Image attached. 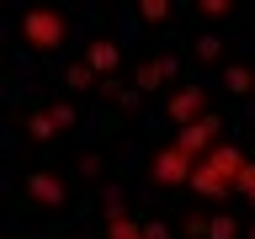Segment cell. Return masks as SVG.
<instances>
[{
    "label": "cell",
    "instance_id": "6da1fadb",
    "mask_svg": "<svg viewBox=\"0 0 255 239\" xmlns=\"http://www.w3.org/2000/svg\"><path fill=\"white\" fill-rule=\"evenodd\" d=\"M239 170H245V149H239V143H218L213 154L197 159L191 191H197L202 202H229V197L239 191Z\"/></svg>",
    "mask_w": 255,
    "mask_h": 239
},
{
    "label": "cell",
    "instance_id": "7a4b0ae2",
    "mask_svg": "<svg viewBox=\"0 0 255 239\" xmlns=\"http://www.w3.org/2000/svg\"><path fill=\"white\" fill-rule=\"evenodd\" d=\"M64 37H69V16L59 5H27L21 11V43L32 53H59Z\"/></svg>",
    "mask_w": 255,
    "mask_h": 239
},
{
    "label": "cell",
    "instance_id": "3957f363",
    "mask_svg": "<svg viewBox=\"0 0 255 239\" xmlns=\"http://www.w3.org/2000/svg\"><path fill=\"white\" fill-rule=\"evenodd\" d=\"M191 170H197V159H191L186 149H175V143H165V149L149 159V181H154V186H191Z\"/></svg>",
    "mask_w": 255,
    "mask_h": 239
},
{
    "label": "cell",
    "instance_id": "277c9868",
    "mask_svg": "<svg viewBox=\"0 0 255 239\" xmlns=\"http://www.w3.org/2000/svg\"><path fill=\"white\" fill-rule=\"evenodd\" d=\"M218 133H223V117L218 112H207L202 122H191V127H181V133H175V149H186L191 159H202V154H213V149H218Z\"/></svg>",
    "mask_w": 255,
    "mask_h": 239
},
{
    "label": "cell",
    "instance_id": "5b68a950",
    "mask_svg": "<svg viewBox=\"0 0 255 239\" xmlns=\"http://www.w3.org/2000/svg\"><path fill=\"white\" fill-rule=\"evenodd\" d=\"M165 117L175 122V133H181V127H191V122H202V117H207V91H202V85H181V91H170Z\"/></svg>",
    "mask_w": 255,
    "mask_h": 239
},
{
    "label": "cell",
    "instance_id": "8992f818",
    "mask_svg": "<svg viewBox=\"0 0 255 239\" xmlns=\"http://www.w3.org/2000/svg\"><path fill=\"white\" fill-rule=\"evenodd\" d=\"M80 59L91 64V69H96L101 80H112V75H117V69L128 64V59H123V43H117L112 32H96L91 43H85V53H80Z\"/></svg>",
    "mask_w": 255,
    "mask_h": 239
},
{
    "label": "cell",
    "instance_id": "52a82bcc",
    "mask_svg": "<svg viewBox=\"0 0 255 239\" xmlns=\"http://www.w3.org/2000/svg\"><path fill=\"white\" fill-rule=\"evenodd\" d=\"M175 69H181L175 53H149V59H138V69H133V85L149 96V91H159V85H170Z\"/></svg>",
    "mask_w": 255,
    "mask_h": 239
},
{
    "label": "cell",
    "instance_id": "ba28073f",
    "mask_svg": "<svg viewBox=\"0 0 255 239\" xmlns=\"http://www.w3.org/2000/svg\"><path fill=\"white\" fill-rule=\"evenodd\" d=\"M27 197L43 207V213H59V207L69 202V191H64V181H59L53 170H32V175H27Z\"/></svg>",
    "mask_w": 255,
    "mask_h": 239
},
{
    "label": "cell",
    "instance_id": "9c48e42d",
    "mask_svg": "<svg viewBox=\"0 0 255 239\" xmlns=\"http://www.w3.org/2000/svg\"><path fill=\"white\" fill-rule=\"evenodd\" d=\"M64 85H69V91H101V75L80 59V64H69V69H64Z\"/></svg>",
    "mask_w": 255,
    "mask_h": 239
},
{
    "label": "cell",
    "instance_id": "30bf717a",
    "mask_svg": "<svg viewBox=\"0 0 255 239\" xmlns=\"http://www.w3.org/2000/svg\"><path fill=\"white\" fill-rule=\"evenodd\" d=\"M223 85H229L234 96H250L255 91V69L250 64H229V69H223Z\"/></svg>",
    "mask_w": 255,
    "mask_h": 239
},
{
    "label": "cell",
    "instance_id": "8fae6325",
    "mask_svg": "<svg viewBox=\"0 0 255 239\" xmlns=\"http://www.w3.org/2000/svg\"><path fill=\"white\" fill-rule=\"evenodd\" d=\"M32 133V138H53V133H59V122H53V112L48 107H37V112H27V122H21Z\"/></svg>",
    "mask_w": 255,
    "mask_h": 239
},
{
    "label": "cell",
    "instance_id": "7c38bea8",
    "mask_svg": "<svg viewBox=\"0 0 255 239\" xmlns=\"http://www.w3.org/2000/svg\"><path fill=\"white\" fill-rule=\"evenodd\" d=\"M107 239H143V223L138 218H112L107 223Z\"/></svg>",
    "mask_w": 255,
    "mask_h": 239
},
{
    "label": "cell",
    "instance_id": "4fadbf2b",
    "mask_svg": "<svg viewBox=\"0 0 255 239\" xmlns=\"http://www.w3.org/2000/svg\"><path fill=\"white\" fill-rule=\"evenodd\" d=\"M170 16V0H138V21H149V27H159Z\"/></svg>",
    "mask_w": 255,
    "mask_h": 239
},
{
    "label": "cell",
    "instance_id": "5bb4252c",
    "mask_svg": "<svg viewBox=\"0 0 255 239\" xmlns=\"http://www.w3.org/2000/svg\"><path fill=\"white\" fill-rule=\"evenodd\" d=\"M239 234V223L229 218V213H213V218H207V239H234Z\"/></svg>",
    "mask_w": 255,
    "mask_h": 239
},
{
    "label": "cell",
    "instance_id": "9a60e30c",
    "mask_svg": "<svg viewBox=\"0 0 255 239\" xmlns=\"http://www.w3.org/2000/svg\"><path fill=\"white\" fill-rule=\"evenodd\" d=\"M197 59H202V64H218V59H223V37L202 32V37H197Z\"/></svg>",
    "mask_w": 255,
    "mask_h": 239
},
{
    "label": "cell",
    "instance_id": "2e32d148",
    "mask_svg": "<svg viewBox=\"0 0 255 239\" xmlns=\"http://www.w3.org/2000/svg\"><path fill=\"white\" fill-rule=\"evenodd\" d=\"M48 112H53V122H59V133H69V127L80 122V112L69 107V101H48Z\"/></svg>",
    "mask_w": 255,
    "mask_h": 239
},
{
    "label": "cell",
    "instance_id": "e0dca14e",
    "mask_svg": "<svg viewBox=\"0 0 255 239\" xmlns=\"http://www.w3.org/2000/svg\"><path fill=\"white\" fill-rule=\"evenodd\" d=\"M234 11V0H202V5H197V16H207V21H213V16H229Z\"/></svg>",
    "mask_w": 255,
    "mask_h": 239
},
{
    "label": "cell",
    "instance_id": "ac0fdd59",
    "mask_svg": "<svg viewBox=\"0 0 255 239\" xmlns=\"http://www.w3.org/2000/svg\"><path fill=\"white\" fill-rule=\"evenodd\" d=\"M101 170H107V159H101V154H80V175H85V181H96Z\"/></svg>",
    "mask_w": 255,
    "mask_h": 239
},
{
    "label": "cell",
    "instance_id": "d6986e66",
    "mask_svg": "<svg viewBox=\"0 0 255 239\" xmlns=\"http://www.w3.org/2000/svg\"><path fill=\"white\" fill-rule=\"evenodd\" d=\"M239 191L255 197V159H245V170H239Z\"/></svg>",
    "mask_w": 255,
    "mask_h": 239
},
{
    "label": "cell",
    "instance_id": "ffe728a7",
    "mask_svg": "<svg viewBox=\"0 0 255 239\" xmlns=\"http://www.w3.org/2000/svg\"><path fill=\"white\" fill-rule=\"evenodd\" d=\"M143 239H170V223H159V218H149V223H143Z\"/></svg>",
    "mask_w": 255,
    "mask_h": 239
},
{
    "label": "cell",
    "instance_id": "44dd1931",
    "mask_svg": "<svg viewBox=\"0 0 255 239\" xmlns=\"http://www.w3.org/2000/svg\"><path fill=\"white\" fill-rule=\"evenodd\" d=\"M181 229H186V239H207V218H186Z\"/></svg>",
    "mask_w": 255,
    "mask_h": 239
},
{
    "label": "cell",
    "instance_id": "7402d4cb",
    "mask_svg": "<svg viewBox=\"0 0 255 239\" xmlns=\"http://www.w3.org/2000/svg\"><path fill=\"white\" fill-rule=\"evenodd\" d=\"M245 239H255V223H250V234H245Z\"/></svg>",
    "mask_w": 255,
    "mask_h": 239
}]
</instances>
